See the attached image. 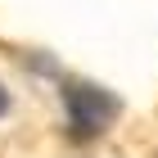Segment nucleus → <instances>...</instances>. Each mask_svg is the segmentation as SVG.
Listing matches in <instances>:
<instances>
[{"instance_id":"1","label":"nucleus","mask_w":158,"mask_h":158,"mask_svg":"<svg viewBox=\"0 0 158 158\" xmlns=\"http://www.w3.org/2000/svg\"><path fill=\"white\" fill-rule=\"evenodd\" d=\"M59 99H63V113H68V131H73L77 140L99 135L122 113L118 95L104 90V86H90V81H63L59 86Z\"/></svg>"},{"instance_id":"2","label":"nucleus","mask_w":158,"mask_h":158,"mask_svg":"<svg viewBox=\"0 0 158 158\" xmlns=\"http://www.w3.org/2000/svg\"><path fill=\"white\" fill-rule=\"evenodd\" d=\"M5 113H9V90L0 86V118H5Z\"/></svg>"}]
</instances>
